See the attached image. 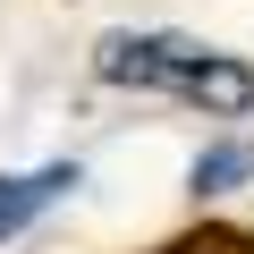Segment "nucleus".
<instances>
[{
	"mask_svg": "<svg viewBox=\"0 0 254 254\" xmlns=\"http://www.w3.org/2000/svg\"><path fill=\"white\" fill-rule=\"evenodd\" d=\"M93 76L102 85H136V93H170L203 119H246L254 110V68L237 51H212L195 34H127L110 26L93 43Z\"/></svg>",
	"mask_w": 254,
	"mask_h": 254,
	"instance_id": "nucleus-1",
	"label": "nucleus"
},
{
	"mask_svg": "<svg viewBox=\"0 0 254 254\" xmlns=\"http://www.w3.org/2000/svg\"><path fill=\"white\" fill-rule=\"evenodd\" d=\"M76 187V161H43V170H0V246H9L34 212H51Z\"/></svg>",
	"mask_w": 254,
	"mask_h": 254,
	"instance_id": "nucleus-2",
	"label": "nucleus"
},
{
	"mask_svg": "<svg viewBox=\"0 0 254 254\" xmlns=\"http://www.w3.org/2000/svg\"><path fill=\"white\" fill-rule=\"evenodd\" d=\"M246 170H254V153H246V144H212V153H195V187H203V195H229Z\"/></svg>",
	"mask_w": 254,
	"mask_h": 254,
	"instance_id": "nucleus-3",
	"label": "nucleus"
}]
</instances>
